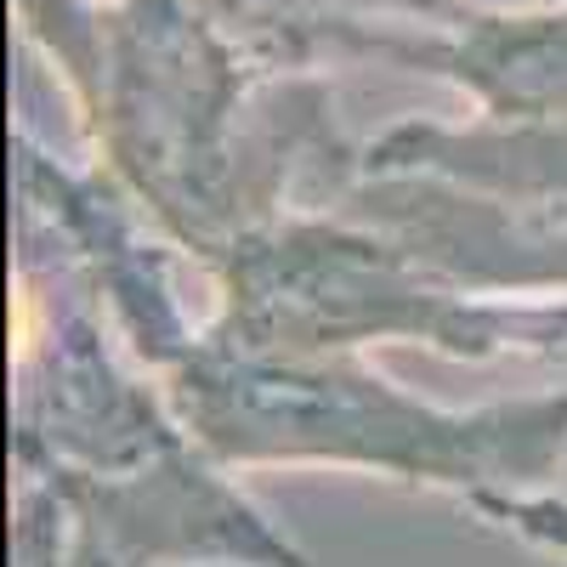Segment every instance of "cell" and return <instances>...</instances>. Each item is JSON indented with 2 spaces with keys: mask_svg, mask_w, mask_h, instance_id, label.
Returning <instances> with one entry per match:
<instances>
[{
  "mask_svg": "<svg viewBox=\"0 0 567 567\" xmlns=\"http://www.w3.org/2000/svg\"><path fill=\"white\" fill-rule=\"evenodd\" d=\"M12 307H18V358H29V347H34V296L18 290Z\"/></svg>",
  "mask_w": 567,
  "mask_h": 567,
  "instance_id": "1",
  "label": "cell"
}]
</instances>
